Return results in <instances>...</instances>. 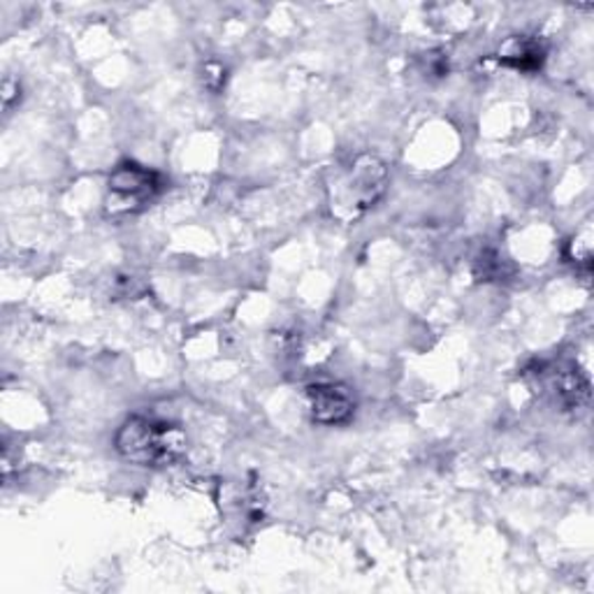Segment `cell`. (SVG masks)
Wrapping results in <instances>:
<instances>
[{
	"label": "cell",
	"mask_w": 594,
	"mask_h": 594,
	"mask_svg": "<svg viewBox=\"0 0 594 594\" xmlns=\"http://www.w3.org/2000/svg\"><path fill=\"white\" fill-rule=\"evenodd\" d=\"M307 407L318 426H346L356 413L351 390L341 383H314L307 388Z\"/></svg>",
	"instance_id": "5"
},
{
	"label": "cell",
	"mask_w": 594,
	"mask_h": 594,
	"mask_svg": "<svg viewBox=\"0 0 594 594\" xmlns=\"http://www.w3.org/2000/svg\"><path fill=\"white\" fill-rule=\"evenodd\" d=\"M500 63L518 72H536L546 63V44L528 35L513 38L500 52Z\"/></svg>",
	"instance_id": "6"
},
{
	"label": "cell",
	"mask_w": 594,
	"mask_h": 594,
	"mask_svg": "<svg viewBox=\"0 0 594 594\" xmlns=\"http://www.w3.org/2000/svg\"><path fill=\"white\" fill-rule=\"evenodd\" d=\"M426 72L434 74V78H443L445 72H449V59L443 54H426Z\"/></svg>",
	"instance_id": "10"
},
{
	"label": "cell",
	"mask_w": 594,
	"mask_h": 594,
	"mask_svg": "<svg viewBox=\"0 0 594 594\" xmlns=\"http://www.w3.org/2000/svg\"><path fill=\"white\" fill-rule=\"evenodd\" d=\"M19 101H21L19 82L12 80V78H6V82H3V107H6V112H10L14 107V103H19Z\"/></svg>",
	"instance_id": "9"
},
{
	"label": "cell",
	"mask_w": 594,
	"mask_h": 594,
	"mask_svg": "<svg viewBox=\"0 0 594 594\" xmlns=\"http://www.w3.org/2000/svg\"><path fill=\"white\" fill-rule=\"evenodd\" d=\"M474 275L481 281H506L513 275V265L498 249H483L474 260Z\"/></svg>",
	"instance_id": "7"
},
{
	"label": "cell",
	"mask_w": 594,
	"mask_h": 594,
	"mask_svg": "<svg viewBox=\"0 0 594 594\" xmlns=\"http://www.w3.org/2000/svg\"><path fill=\"white\" fill-rule=\"evenodd\" d=\"M203 84L212 93H218L223 86H226V68L218 63H207L203 68Z\"/></svg>",
	"instance_id": "8"
},
{
	"label": "cell",
	"mask_w": 594,
	"mask_h": 594,
	"mask_svg": "<svg viewBox=\"0 0 594 594\" xmlns=\"http://www.w3.org/2000/svg\"><path fill=\"white\" fill-rule=\"evenodd\" d=\"M534 377L546 383L553 398L564 409H578L590 400V381L576 365L557 362V365H536Z\"/></svg>",
	"instance_id": "4"
},
{
	"label": "cell",
	"mask_w": 594,
	"mask_h": 594,
	"mask_svg": "<svg viewBox=\"0 0 594 594\" xmlns=\"http://www.w3.org/2000/svg\"><path fill=\"white\" fill-rule=\"evenodd\" d=\"M388 186V167L381 158L362 154L335 182L332 209L344 218H358L375 207Z\"/></svg>",
	"instance_id": "2"
},
{
	"label": "cell",
	"mask_w": 594,
	"mask_h": 594,
	"mask_svg": "<svg viewBox=\"0 0 594 594\" xmlns=\"http://www.w3.org/2000/svg\"><path fill=\"white\" fill-rule=\"evenodd\" d=\"M116 453L137 467H170L186 453V434L172 423L131 416L114 437Z\"/></svg>",
	"instance_id": "1"
},
{
	"label": "cell",
	"mask_w": 594,
	"mask_h": 594,
	"mask_svg": "<svg viewBox=\"0 0 594 594\" xmlns=\"http://www.w3.org/2000/svg\"><path fill=\"white\" fill-rule=\"evenodd\" d=\"M165 188L161 172L144 167L135 161H121L107 180V214L133 216L152 205Z\"/></svg>",
	"instance_id": "3"
}]
</instances>
